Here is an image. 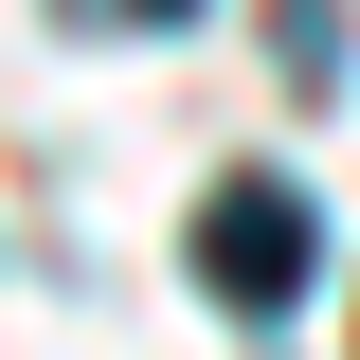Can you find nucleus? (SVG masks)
I'll return each mask as SVG.
<instances>
[{"mask_svg": "<svg viewBox=\"0 0 360 360\" xmlns=\"http://www.w3.org/2000/svg\"><path fill=\"white\" fill-rule=\"evenodd\" d=\"M270 54H288V90H342V0H270Z\"/></svg>", "mask_w": 360, "mask_h": 360, "instance_id": "f03ea898", "label": "nucleus"}, {"mask_svg": "<svg viewBox=\"0 0 360 360\" xmlns=\"http://www.w3.org/2000/svg\"><path fill=\"white\" fill-rule=\"evenodd\" d=\"M307 270H324V198H307V180H217V198H198V288H217V307H307Z\"/></svg>", "mask_w": 360, "mask_h": 360, "instance_id": "f257e3e1", "label": "nucleus"}, {"mask_svg": "<svg viewBox=\"0 0 360 360\" xmlns=\"http://www.w3.org/2000/svg\"><path fill=\"white\" fill-rule=\"evenodd\" d=\"M108 18H144V37H180V18H198V0H108Z\"/></svg>", "mask_w": 360, "mask_h": 360, "instance_id": "7ed1b4c3", "label": "nucleus"}]
</instances>
